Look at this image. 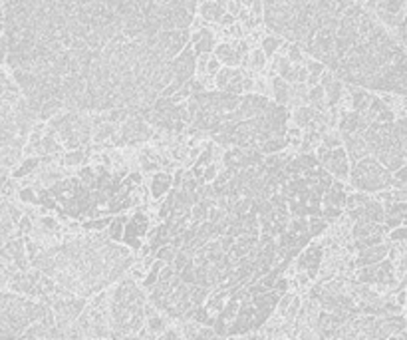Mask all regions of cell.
<instances>
[{
    "label": "cell",
    "instance_id": "8992f818",
    "mask_svg": "<svg viewBox=\"0 0 407 340\" xmlns=\"http://www.w3.org/2000/svg\"><path fill=\"white\" fill-rule=\"evenodd\" d=\"M171 183H173V177L165 171H157L151 179V186H149V191H151L153 199H161L165 193L171 191Z\"/></svg>",
    "mask_w": 407,
    "mask_h": 340
},
{
    "label": "cell",
    "instance_id": "30bf717a",
    "mask_svg": "<svg viewBox=\"0 0 407 340\" xmlns=\"http://www.w3.org/2000/svg\"><path fill=\"white\" fill-rule=\"evenodd\" d=\"M286 147V135L278 134V135H270L268 140L265 142H260L256 149H260L263 154H278L280 149H285Z\"/></svg>",
    "mask_w": 407,
    "mask_h": 340
},
{
    "label": "cell",
    "instance_id": "1f68e13d",
    "mask_svg": "<svg viewBox=\"0 0 407 340\" xmlns=\"http://www.w3.org/2000/svg\"><path fill=\"white\" fill-rule=\"evenodd\" d=\"M292 300H294V295H286V297H282V299L278 300V310L285 314L286 309L290 307V302H292Z\"/></svg>",
    "mask_w": 407,
    "mask_h": 340
},
{
    "label": "cell",
    "instance_id": "83f0119b",
    "mask_svg": "<svg viewBox=\"0 0 407 340\" xmlns=\"http://www.w3.org/2000/svg\"><path fill=\"white\" fill-rule=\"evenodd\" d=\"M6 56H8V38L6 34H0V66L6 62Z\"/></svg>",
    "mask_w": 407,
    "mask_h": 340
},
{
    "label": "cell",
    "instance_id": "e575fe53",
    "mask_svg": "<svg viewBox=\"0 0 407 340\" xmlns=\"http://www.w3.org/2000/svg\"><path fill=\"white\" fill-rule=\"evenodd\" d=\"M40 223L44 227H48V231H56V229H58V223H56L54 219H50V217H44Z\"/></svg>",
    "mask_w": 407,
    "mask_h": 340
},
{
    "label": "cell",
    "instance_id": "d6986e66",
    "mask_svg": "<svg viewBox=\"0 0 407 340\" xmlns=\"http://www.w3.org/2000/svg\"><path fill=\"white\" fill-rule=\"evenodd\" d=\"M165 329H167V322L159 314H153V317L147 319V330L151 332V336H161V332H165Z\"/></svg>",
    "mask_w": 407,
    "mask_h": 340
},
{
    "label": "cell",
    "instance_id": "5b68a950",
    "mask_svg": "<svg viewBox=\"0 0 407 340\" xmlns=\"http://www.w3.org/2000/svg\"><path fill=\"white\" fill-rule=\"evenodd\" d=\"M389 253V247L387 245H374V247H367L362 249L360 251V255L356 259V265L357 267H369V265H377V263H382L386 255Z\"/></svg>",
    "mask_w": 407,
    "mask_h": 340
},
{
    "label": "cell",
    "instance_id": "ac0fdd59",
    "mask_svg": "<svg viewBox=\"0 0 407 340\" xmlns=\"http://www.w3.org/2000/svg\"><path fill=\"white\" fill-rule=\"evenodd\" d=\"M84 157H86V154H84L81 147H78V149H70L68 154H64L62 164L66 165V167H78V165H81V162H84Z\"/></svg>",
    "mask_w": 407,
    "mask_h": 340
},
{
    "label": "cell",
    "instance_id": "f1b7e54d",
    "mask_svg": "<svg viewBox=\"0 0 407 340\" xmlns=\"http://www.w3.org/2000/svg\"><path fill=\"white\" fill-rule=\"evenodd\" d=\"M16 225H18V229H21V235H28V233H32L30 217L22 215V219L16 223Z\"/></svg>",
    "mask_w": 407,
    "mask_h": 340
},
{
    "label": "cell",
    "instance_id": "9a60e30c",
    "mask_svg": "<svg viewBox=\"0 0 407 340\" xmlns=\"http://www.w3.org/2000/svg\"><path fill=\"white\" fill-rule=\"evenodd\" d=\"M113 134H115L113 122H105V124L93 128V142H96V144H103V142H108Z\"/></svg>",
    "mask_w": 407,
    "mask_h": 340
},
{
    "label": "cell",
    "instance_id": "484cf974",
    "mask_svg": "<svg viewBox=\"0 0 407 340\" xmlns=\"http://www.w3.org/2000/svg\"><path fill=\"white\" fill-rule=\"evenodd\" d=\"M110 223H112V219H96V221L86 223L84 229H88V231H102L105 227H110Z\"/></svg>",
    "mask_w": 407,
    "mask_h": 340
},
{
    "label": "cell",
    "instance_id": "4dcf8cb0",
    "mask_svg": "<svg viewBox=\"0 0 407 340\" xmlns=\"http://www.w3.org/2000/svg\"><path fill=\"white\" fill-rule=\"evenodd\" d=\"M21 199L24 203H38V197H36V193L32 189H22Z\"/></svg>",
    "mask_w": 407,
    "mask_h": 340
},
{
    "label": "cell",
    "instance_id": "74e56055",
    "mask_svg": "<svg viewBox=\"0 0 407 340\" xmlns=\"http://www.w3.org/2000/svg\"><path fill=\"white\" fill-rule=\"evenodd\" d=\"M391 239H407V229H397V231H394Z\"/></svg>",
    "mask_w": 407,
    "mask_h": 340
},
{
    "label": "cell",
    "instance_id": "cb8c5ba5",
    "mask_svg": "<svg viewBox=\"0 0 407 340\" xmlns=\"http://www.w3.org/2000/svg\"><path fill=\"white\" fill-rule=\"evenodd\" d=\"M326 229V219H310L308 221V233L312 235V237H316V235H320L322 231Z\"/></svg>",
    "mask_w": 407,
    "mask_h": 340
},
{
    "label": "cell",
    "instance_id": "4316f807",
    "mask_svg": "<svg viewBox=\"0 0 407 340\" xmlns=\"http://www.w3.org/2000/svg\"><path fill=\"white\" fill-rule=\"evenodd\" d=\"M298 312H300V299H296V297H294V300L290 302V307L286 309L285 317L288 320H294L296 317H298Z\"/></svg>",
    "mask_w": 407,
    "mask_h": 340
},
{
    "label": "cell",
    "instance_id": "5bb4252c",
    "mask_svg": "<svg viewBox=\"0 0 407 340\" xmlns=\"http://www.w3.org/2000/svg\"><path fill=\"white\" fill-rule=\"evenodd\" d=\"M282 44H285V38L276 34V36H266V38H263L260 48H263L266 56L270 58V56H276V52L282 48Z\"/></svg>",
    "mask_w": 407,
    "mask_h": 340
},
{
    "label": "cell",
    "instance_id": "ffe728a7",
    "mask_svg": "<svg viewBox=\"0 0 407 340\" xmlns=\"http://www.w3.org/2000/svg\"><path fill=\"white\" fill-rule=\"evenodd\" d=\"M123 225H125V217H117L110 223L108 235H110L112 241H123Z\"/></svg>",
    "mask_w": 407,
    "mask_h": 340
},
{
    "label": "cell",
    "instance_id": "44dd1931",
    "mask_svg": "<svg viewBox=\"0 0 407 340\" xmlns=\"http://www.w3.org/2000/svg\"><path fill=\"white\" fill-rule=\"evenodd\" d=\"M177 251H179V249H175L171 243H167V245H163L161 249L155 251V257L161 259L163 263H171V261L177 257Z\"/></svg>",
    "mask_w": 407,
    "mask_h": 340
},
{
    "label": "cell",
    "instance_id": "7a4b0ae2",
    "mask_svg": "<svg viewBox=\"0 0 407 340\" xmlns=\"http://www.w3.org/2000/svg\"><path fill=\"white\" fill-rule=\"evenodd\" d=\"M318 159L324 164V167L332 174L334 177H338L340 181H344L350 176V164H348V152L340 145V147H326V145H320L318 147Z\"/></svg>",
    "mask_w": 407,
    "mask_h": 340
},
{
    "label": "cell",
    "instance_id": "7c38bea8",
    "mask_svg": "<svg viewBox=\"0 0 407 340\" xmlns=\"http://www.w3.org/2000/svg\"><path fill=\"white\" fill-rule=\"evenodd\" d=\"M316 110L314 108H308V106H298L294 110V122L298 128H308L314 120Z\"/></svg>",
    "mask_w": 407,
    "mask_h": 340
},
{
    "label": "cell",
    "instance_id": "836d02e7",
    "mask_svg": "<svg viewBox=\"0 0 407 340\" xmlns=\"http://www.w3.org/2000/svg\"><path fill=\"white\" fill-rule=\"evenodd\" d=\"M286 289H288V280H286L285 277H278V280H276L275 285V290L276 293H280V295H285Z\"/></svg>",
    "mask_w": 407,
    "mask_h": 340
},
{
    "label": "cell",
    "instance_id": "3957f363",
    "mask_svg": "<svg viewBox=\"0 0 407 340\" xmlns=\"http://www.w3.org/2000/svg\"><path fill=\"white\" fill-rule=\"evenodd\" d=\"M324 259V247L322 245H310L298 259V271H308V277L316 278L318 267Z\"/></svg>",
    "mask_w": 407,
    "mask_h": 340
},
{
    "label": "cell",
    "instance_id": "f546056e",
    "mask_svg": "<svg viewBox=\"0 0 407 340\" xmlns=\"http://www.w3.org/2000/svg\"><path fill=\"white\" fill-rule=\"evenodd\" d=\"M219 70H221V62H219V58L214 56V58H211V60H209V64H207V74L214 78V76L219 74Z\"/></svg>",
    "mask_w": 407,
    "mask_h": 340
},
{
    "label": "cell",
    "instance_id": "52a82bcc",
    "mask_svg": "<svg viewBox=\"0 0 407 340\" xmlns=\"http://www.w3.org/2000/svg\"><path fill=\"white\" fill-rule=\"evenodd\" d=\"M224 14H227V6L217 0H205L201 4V16L207 22H221Z\"/></svg>",
    "mask_w": 407,
    "mask_h": 340
},
{
    "label": "cell",
    "instance_id": "e0dca14e",
    "mask_svg": "<svg viewBox=\"0 0 407 340\" xmlns=\"http://www.w3.org/2000/svg\"><path fill=\"white\" fill-rule=\"evenodd\" d=\"M234 74H236V70L231 68V66H224V68H221L219 74L214 76V86H217L219 90H224V88H227V84L233 80Z\"/></svg>",
    "mask_w": 407,
    "mask_h": 340
},
{
    "label": "cell",
    "instance_id": "8fae6325",
    "mask_svg": "<svg viewBox=\"0 0 407 340\" xmlns=\"http://www.w3.org/2000/svg\"><path fill=\"white\" fill-rule=\"evenodd\" d=\"M346 191L342 187H330L324 193V203L326 205H338V207H346Z\"/></svg>",
    "mask_w": 407,
    "mask_h": 340
},
{
    "label": "cell",
    "instance_id": "7402d4cb",
    "mask_svg": "<svg viewBox=\"0 0 407 340\" xmlns=\"http://www.w3.org/2000/svg\"><path fill=\"white\" fill-rule=\"evenodd\" d=\"M344 142V137L340 134H332V132H328V134H322V145L326 147H330V149H334V147H340Z\"/></svg>",
    "mask_w": 407,
    "mask_h": 340
},
{
    "label": "cell",
    "instance_id": "d590c367",
    "mask_svg": "<svg viewBox=\"0 0 407 340\" xmlns=\"http://www.w3.org/2000/svg\"><path fill=\"white\" fill-rule=\"evenodd\" d=\"M255 92L256 94H263V96H266V94H268V88H266L265 80H256V82H255Z\"/></svg>",
    "mask_w": 407,
    "mask_h": 340
},
{
    "label": "cell",
    "instance_id": "d6a6232c",
    "mask_svg": "<svg viewBox=\"0 0 407 340\" xmlns=\"http://www.w3.org/2000/svg\"><path fill=\"white\" fill-rule=\"evenodd\" d=\"M236 16H234V14H231V12H227V14H224L223 18H221V22H219V24H221V26H223V28H229V26H233V24H236Z\"/></svg>",
    "mask_w": 407,
    "mask_h": 340
},
{
    "label": "cell",
    "instance_id": "9c48e42d",
    "mask_svg": "<svg viewBox=\"0 0 407 340\" xmlns=\"http://www.w3.org/2000/svg\"><path fill=\"white\" fill-rule=\"evenodd\" d=\"M266 60H268V56L265 54V50H263V48H255V50H251L244 56L243 66H246L248 70L260 72V70H265Z\"/></svg>",
    "mask_w": 407,
    "mask_h": 340
},
{
    "label": "cell",
    "instance_id": "d4e9b609",
    "mask_svg": "<svg viewBox=\"0 0 407 340\" xmlns=\"http://www.w3.org/2000/svg\"><path fill=\"white\" fill-rule=\"evenodd\" d=\"M322 217L326 221H336L342 217V207L338 205H326L324 211H322Z\"/></svg>",
    "mask_w": 407,
    "mask_h": 340
},
{
    "label": "cell",
    "instance_id": "ba28073f",
    "mask_svg": "<svg viewBox=\"0 0 407 340\" xmlns=\"http://www.w3.org/2000/svg\"><path fill=\"white\" fill-rule=\"evenodd\" d=\"M270 84H273V96H275L276 103L286 106L290 102V82H286L282 76H275Z\"/></svg>",
    "mask_w": 407,
    "mask_h": 340
},
{
    "label": "cell",
    "instance_id": "4fadbf2b",
    "mask_svg": "<svg viewBox=\"0 0 407 340\" xmlns=\"http://www.w3.org/2000/svg\"><path fill=\"white\" fill-rule=\"evenodd\" d=\"M62 108H64V100H58V98H52L48 102H44L42 106L40 113H38V118H40L42 122H46V120H52L56 113L60 112Z\"/></svg>",
    "mask_w": 407,
    "mask_h": 340
},
{
    "label": "cell",
    "instance_id": "277c9868",
    "mask_svg": "<svg viewBox=\"0 0 407 340\" xmlns=\"http://www.w3.org/2000/svg\"><path fill=\"white\" fill-rule=\"evenodd\" d=\"M214 56L219 58V62L224 66H231V68H239L243 64V54L236 50L234 42H223V44H217L214 48Z\"/></svg>",
    "mask_w": 407,
    "mask_h": 340
},
{
    "label": "cell",
    "instance_id": "6da1fadb",
    "mask_svg": "<svg viewBox=\"0 0 407 340\" xmlns=\"http://www.w3.org/2000/svg\"><path fill=\"white\" fill-rule=\"evenodd\" d=\"M350 181H352V186L366 193H379L394 186L391 171L384 167V164L377 157H372V155H366L364 159L352 164Z\"/></svg>",
    "mask_w": 407,
    "mask_h": 340
},
{
    "label": "cell",
    "instance_id": "f35d334b",
    "mask_svg": "<svg viewBox=\"0 0 407 340\" xmlns=\"http://www.w3.org/2000/svg\"><path fill=\"white\" fill-rule=\"evenodd\" d=\"M241 2H243L244 6H251V4H253V0H241Z\"/></svg>",
    "mask_w": 407,
    "mask_h": 340
},
{
    "label": "cell",
    "instance_id": "8d00e7d4",
    "mask_svg": "<svg viewBox=\"0 0 407 340\" xmlns=\"http://www.w3.org/2000/svg\"><path fill=\"white\" fill-rule=\"evenodd\" d=\"M396 177L399 179V181H403V183H407V164L401 165V167L397 169Z\"/></svg>",
    "mask_w": 407,
    "mask_h": 340
},
{
    "label": "cell",
    "instance_id": "2e32d148",
    "mask_svg": "<svg viewBox=\"0 0 407 340\" xmlns=\"http://www.w3.org/2000/svg\"><path fill=\"white\" fill-rule=\"evenodd\" d=\"M42 164L40 157H36V155H32V157H28V159H24L22 162V165L14 171V177H26L30 176L32 171H36L38 169V165Z\"/></svg>",
    "mask_w": 407,
    "mask_h": 340
},
{
    "label": "cell",
    "instance_id": "603a6c76",
    "mask_svg": "<svg viewBox=\"0 0 407 340\" xmlns=\"http://www.w3.org/2000/svg\"><path fill=\"white\" fill-rule=\"evenodd\" d=\"M367 201H369V197H367L366 193H354V196H348L346 209H354V207L366 205Z\"/></svg>",
    "mask_w": 407,
    "mask_h": 340
}]
</instances>
